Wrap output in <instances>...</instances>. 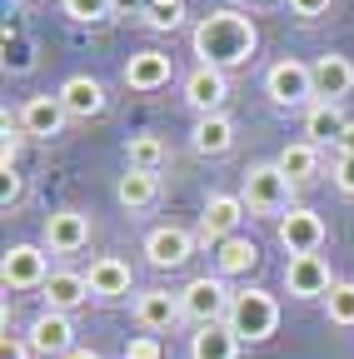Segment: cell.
I'll use <instances>...</instances> for the list:
<instances>
[{"mask_svg": "<svg viewBox=\"0 0 354 359\" xmlns=\"http://www.w3.org/2000/svg\"><path fill=\"white\" fill-rule=\"evenodd\" d=\"M225 325H230L240 339L259 344V339H270V334L280 330V299H275L270 290H240Z\"/></svg>", "mask_w": 354, "mask_h": 359, "instance_id": "obj_3", "label": "cell"}, {"mask_svg": "<svg viewBox=\"0 0 354 359\" xmlns=\"http://www.w3.org/2000/svg\"><path fill=\"white\" fill-rule=\"evenodd\" d=\"M285 290L294 299H325L334 290V275H329V264L325 255H290L285 264Z\"/></svg>", "mask_w": 354, "mask_h": 359, "instance_id": "obj_7", "label": "cell"}, {"mask_svg": "<svg viewBox=\"0 0 354 359\" xmlns=\"http://www.w3.org/2000/svg\"><path fill=\"white\" fill-rule=\"evenodd\" d=\"M0 349H6V359H25V354H30V344H20V339H15L11 330L0 334Z\"/></svg>", "mask_w": 354, "mask_h": 359, "instance_id": "obj_37", "label": "cell"}, {"mask_svg": "<svg viewBox=\"0 0 354 359\" xmlns=\"http://www.w3.org/2000/svg\"><path fill=\"white\" fill-rule=\"evenodd\" d=\"M185 100L195 115H225V100H230V80L225 70H215V65H195L185 75Z\"/></svg>", "mask_w": 354, "mask_h": 359, "instance_id": "obj_8", "label": "cell"}, {"mask_svg": "<svg viewBox=\"0 0 354 359\" xmlns=\"http://www.w3.org/2000/svg\"><path fill=\"white\" fill-rule=\"evenodd\" d=\"M334 155H354V120L344 125V135H339V140H334Z\"/></svg>", "mask_w": 354, "mask_h": 359, "instance_id": "obj_38", "label": "cell"}, {"mask_svg": "<svg viewBox=\"0 0 354 359\" xmlns=\"http://www.w3.org/2000/svg\"><path fill=\"white\" fill-rule=\"evenodd\" d=\"M15 155H20V120H0V170H15Z\"/></svg>", "mask_w": 354, "mask_h": 359, "instance_id": "obj_31", "label": "cell"}, {"mask_svg": "<svg viewBox=\"0 0 354 359\" xmlns=\"http://www.w3.org/2000/svg\"><path fill=\"white\" fill-rule=\"evenodd\" d=\"M60 6H65V15L75 25H100V20H110L115 0H60Z\"/></svg>", "mask_w": 354, "mask_h": 359, "instance_id": "obj_29", "label": "cell"}, {"mask_svg": "<svg viewBox=\"0 0 354 359\" xmlns=\"http://www.w3.org/2000/svg\"><path fill=\"white\" fill-rule=\"evenodd\" d=\"M334 190L354 195V155H334Z\"/></svg>", "mask_w": 354, "mask_h": 359, "instance_id": "obj_34", "label": "cell"}, {"mask_svg": "<svg viewBox=\"0 0 354 359\" xmlns=\"http://www.w3.org/2000/svg\"><path fill=\"white\" fill-rule=\"evenodd\" d=\"M85 280H90V294L95 299H120V294H130V285H135V280H130V264L115 259V255H100Z\"/></svg>", "mask_w": 354, "mask_h": 359, "instance_id": "obj_20", "label": "cell"}, {"mask_svg": "<svg viewBox=\"0 0 354 359\" xmlns=\"http://www.w3.org/2000/svg\"><path fill=\"white\" fill-rule=\"evenodd\" d=\"M115 200H120L125 210H150V205L160 200V175H150V170H125L120 185H115Z\"/></svg>", "mask_w": 354, "mask_h": 359, "instance_id": "obj_23", "label": "cell"}, {"mask_svg": "<svg viewBox=\"0 0 354 359\" xmlns=\"http://www.w3.org/2000/svg\"><path fill=\"white\" fill-rule=\"evenodd\" d=\"M325 219L315 215V210H304V205H294L285 219H280V245L290 250V255H320L325 250Z\"/></svg>", "mask_w": 354, "mask_h": 359, "instance_id": "obj_10", "label": "cell"}, {"mask_svg": "<svg viewBox=\"0 0 354 359\" xmlns=\"http://www.w3.org/2000/svg\"><path fill=\"white\" fill-rule=\"evenodd\" d=\"M20 190H25V185H20V175H15V170H0V205L11 210V205L20 200Z\"/></svg>", "mask_w": 354, "mask_h": 359, "instance_id": "obj_35", "label": "cell"}, {"mask_svg": "<svg viewBox=\"0 0 354 359\" xmlns=\"http://www.w3.org/2000/svg\"><path fill=\"white\" fill-rule=\"evenodd\" d=\"M30 354H46V359H65V354H75V325H70V314H55V309H46V314H35V325H30Z\"/></svg>", "mask_w": 354, "mask_h": 359, "instance_id": "obj_9", "label": "cell"}, {"mask_svg": "<svg viewBox=\"0 0 354 359\" xmlns=\"http://www.w3.org/2000/svg\"><path fill=\"white\" fill-rule=\"evenodd\" d=\"M180 304H185V320L190 325H225L230 320V304H235V294L225 290V280H210V275H200V280H190L185 290H180Z\"/></svg>", "mask_w": 354, "mask_h": 359, "instance_id": "obj_5", "label": "cell"}, {"mask_svg": "<svg viewBox=\"0 0 354 359\" xmlns=\"http://www.w3.org/2000/svg\"><path fill=\"white\" fill-rule=\"evenodd\" d=\"M40 235H46L50 255H80L85 245H90V219H85L80 210H50Z\"/></svg>", "mask_w": 354, "mask_h": 359, "instance_id": "obj_11", "label": "cell"}, {"mask_svg": "<svg viewBox=\"0 0 354 359\" xmlns=\"http://www.w3.org/2000/svg\"><path fill=\"white\" fill-rule=\"evenodd\" d=\"M240 334L230 325H205L190 334V359H240Z\"/></svg>", "mask_w": 354, "mask_h": 359, "instance_id": "obj_21", "label": "cell"}, {"mask_svg": "<svg viewBox=\"0 0 354 359\" xmlns=\"http://www.w3.org/2000/svg\"><path fill=\"white\" fill-rule=\"evenodd\" d=\"M294 185H304V180H315V170H320V145H309V140H294V145H285L280 150V160H275Z\"/></svg>", "mask_w": 354, "mask_h": 359, "instance_id": "obj_26", "label": "cell"}, {"mask_svg": "<svg viewBox=\"0 0 354 359\" xmlns=\"http://www.w3.org/2000/svg\"><path fill=\"white\" fill-rule=\"evenodd\" d=\"M125 155H130V170L160 175V165H165V140H160L155 130H140V135H130V140H125Z\"/></svg>", "mask_w": 354, "mask_h": 359, "instance_id": "obj_27", "label": "cell"}, {"mask_svg": "<svg viewBox=\"0 0 354 359\" xmlns=\"http://www.w3.org/2000/svg\"><path fill=\"white\" fill-rule=\"evenodd\" d=\"M195 150H200V155H230V150H235V120H230V115H200V125H195Z\"/></svg>", "mask_w": 354, "mask_h": 359, "instance_id": "obj_24", "label": "cell"}, {"mask_svg": "<svg viewBox=\"0 0 354 359\" xmlns=\"http://www.w3.org/2000/svg\"><path fill=\"white\" fill-rule=\"evenodd\" d=\"M55 95H60V105L70 110V120H90V115L105 110V85H100L95 75H70Z\"/></svg>", "mask_w": 354, "mask_h": 359, "instance_id": "obj_17", "label": "cell"}, {"mask_svg": "<svg viewBox=\"0 0 354 359\" xmlns=\"http://www.w3.org/2000/svg\"><path fill=\"white\" fill-rule=\"evenodd\" d=\"M170 75H175V65H170L165 50H135L125 60V85L130 90H160V85H170Z\"/></svg>", "mask_w": 354, "mask_h": 359, "instance_id": "obj_18", "label": "cell"}, {"mask_svg": "<svg viewBox=\"0 0 354 359\" xmlns=\"http://www.w3.org/2000/svg\"><path fill=\"white\" fill-rule=\"evenodd\" d=\"M180 15H185V0H145V20L155 30H175Z\"/></svg>", "mask_w": 354, "mask_h": 359, "instance_id": "obj_30", "label": "cell"}, {"mask_svg": "<svg viewBox=\"0 0 354 359\" xmlns=\"http://www.w3.org/2000/svg\"><path fill=\"white\" fill-rule=\"evenodd\" d=\"M240 200H245L250 215H275V219H285V215L294 210V180H290L280 165H250Z\"/></svg>", "mask_w": 354, "mask_h": 359, "instance_id": "obj_2", "label": "cell"}, {"mask_svg": "<svg viewBox=\"0 0 354 359\" xmlns=\"http://www.w3.org/2000/svg\"><path fill=\"white\" fill-rule=\"evenodd\" d=\"M325 309H329V325L354 330V280H334V290L325 294Z\"/></svg>", "mask_w": 354, "mask_h": 359, "instance_id": "obj_28", "label": "cell"}, {"mask_svg": "<svg viewBox=\"0 0 354 359\" xmlns=\"http://www.w3.org/2000/svg\"><path fill=\"white\" fill-rule=\"evenodd\" d=\"M0 280H6V290H46L50 250L46 245H11L6 259H0Z\"/></svg>", "mask_w": 354, "mask_h": 359, "instance_id": "obj_6", "label": "cell"}, {"mask_svg": "<svg viewBox=\"0 0 354 359\" xmlns=\"http://www.w3.org/2000/svg\"><path fill=\"white\" fill-rule=\"evenodd\" d=\"M65 359H105L100 349H75V354H65Z\"/></svg>", "mask_w": 354, "mask_h": 359, "instance_id": "obj_39", "label": "cell"}, {"mask_svg": "<svg viewBox=\"0 0 354 359\" xmlns=\"http://www.w3.org/2000/svg\"><path fill=\"white\" fill-rule=\"evenodd\" d=\"M65 120H70V110L60 105V95H30L20 105V130L35 135V140H55L65 130Z\"/></svg>", "mask_w": 354, "mask_h": 359, "instance_id": "obj_15", "label": "cell"}, {"mask_svg": "<svg viewBox=\"0 0 354 359\" xmlns=\"http://www.w3.org/2000/svg\"><path fill=\"white\" fill-rule=\"evenodd\" d=\"M290 11H294L299 20H320V15L329 11V0H290Z\"/></svg>", "mask_w": 354, "mask_h": 359, "instance_id": "obj_36", "label": "cell"}, {"mask_svg": "<svg viewBox=\"0 0 354 359\" xmlns=\"http://www.w3.org/2000/svg\"><path fill=\"white\" fill-rule=\"evenodd\" d=\"M6 70H15V75H20V70H30V45H25L11 25H6Z\"/></svg>", "mask_w": 354, "mask_h": 359, "instance_id": "obj_32", "label": "cell"}, {"mask_svg": "<svg viewBox=\"0 0 354 359\" xmlns=\"http://www.w3.org/2000/svg\"><path fill=\"white\" fill-rule=\"evenodd\" d=\"M264 95H270L280 110H299V105L315 100V75H309L304 60L285 55V60H275L270 70H264Z\"/></svg>", "mask_w": 354, "mask_h": 359, "instance_id": "obj_4", "label": "cell"}, {"mask_svg": "<svg viewBox=\"0 0 354 359\" xmlns=\"http://www.w3.org/2000/svg\"><path fill=\"white\" fill-rule=\"evenodd\" d=\"M215 264H219V275H250L259 264V245L245 235H230L225 245H215Z\"/></svg>", "mask_w": 354, "mask_h": 359, "instance_id": "obj_25", "label": "cell"}, {"mask_svg": "<svg viewBox=\"0 0 354 359\" xmlns=\"http://www.w3.org/2000/svg\"><path fill=\"white\" fill-rule=\"evenodd\" d=\"M309 75H315V100H344L354 90V65L349 55H320L315 65H309Z\"/></svg>", "mask_w": 354, "mask_h": 359, "instance_id": "obj_16", "label": "cell"}, {"mask_svg": "<svg viewBox=\"0 0 354 359\" xmlns=\"http://www.w3.org/2000/svg\"><path fill=\"white\" fill-rule=\"evenodd\" d=\"M240 219H245V200L240 195H210L205 215H200V240L205 245H225Z\"/></svg>", "mask_w": 354, "mask_h": 359, "instance_id": "obj_14", "label": "cell"}, {"mask_svg": "<svg viewBox=\"0 0 354 359\" xmlns=\"http://www.w3.org/2000/svg\"><path fill=\"white\" fill-rule=\"evenodd\" d=\"M344 115H339V105L334 100H315L304 110V135H309V145H334L339 135H344Z\"/></svg>", "mask_w": 354, "mask_h": 359, "instance_id": "obj_22", "label": "cell"}, {"mask_svg": "<svg viewBox=\"0 0 354 359\" xmlns=\"http://www.w3.org/2000/svg\"><path fill=\"white\" fill-rule=\"evenodd\" d=\"M190 40H195L200 65H215V70H235V65H245V60L259 50V30H254V20L240 15V11H210V15L195 25Z\"/></svg>", "mask_w": 354, "mask_h": 359, "instance_id": "obj_1", "label": "cell"}, {"mask_svg": "<svg viewBox=\"0 0 354 359\" xmlns=\"http://www.w3.org/2000/svg\"><path fill=\"white\" fill-rule=\"evenodd\" d=\"M85 299H90V280L75 275V269H55V275L46 280V309L70 314V309H80Z\"/></svg>", "mask_w": 354, "mask_h": 359, "instance_id": "obj_19", "label": "cell"}, {"mask_svg": "<svg viewBox=\"0 0 354 359\" xmlns=\"http://www.w3.org/2000/svg\"><path fill=\"white\" fill-rule=\"evenodd\" d=\"M125 359H165V344L155 334H135V339L125 344Z\"/></svg>", "mask_w": 354, "mask_h": 359, "instance_id": "obj_33", "label": "cell"}, {"mask_svg": "<svg viewBox=\"0 0 354 359\" xmlns=\"http://www.w3.org/2000/svg\"><path fill=\"white\" fill-rule=\"evenodd\" d=\"M135 320H140V330H175L185 320V304H180V294H170V290H160V285H150V290H140L135 294Z\"/></svg>", "mask_w": 354, "mask_h": 359, "instance_id": "obj_13", "label": "cell"}, {"mask_svg": "<svg viewBox=\"0 0 354 359\" xmlns=\"http://www.w3.org/2000/svg\"><path fill=\"white\" fill-rule=\"evenodd\" d=\"M195 240H200V235L180 230V224H160V230L145 235V259H150L155 269H180V264L195 255Z\"/></svg>", "mask_w": 354, "mask_h": 359, "instance_id": "obj_12", "label": "cell"}]
</instances>
